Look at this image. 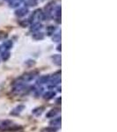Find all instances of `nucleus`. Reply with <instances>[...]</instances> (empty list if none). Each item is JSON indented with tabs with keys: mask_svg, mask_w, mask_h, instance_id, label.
Instances as JSON below:
<instances>
[{
	"mask_svg": "<svg viewBox=\"0 0 117 132\" xmlns=\"http://www.w3.org/2000/svg\"><path fill=\"white\" fill-rule=\"evenodd\" d=\"M23 108H24V106L23 105L18 106V107H16L12 112H11V114H13V116H15V114H19L23 110Z\"/></svg>",
	"mask_w": 117,
	"mask_h": 132,
	"instance_id": "nucleus-1",
	"label": "nucleus"
},
{
	"mask_svg": "<svg viewBox=\"0 0 117 132\" xmlns=\"http://www.w3.org/2000/svg\"><path fill=\"white\" fill-rule=\"evenodd\" d=\"M12 122H10V121H5V122H4L1 125H0V129H8V128H10L12 126Z\"/></svg>",
	"mask_w": 117,
	"mask_h": 132,
	"instance_id": "nucleus-2",
	"label": "nucleus"
},
{
	"mask_svg": "<svg viewBox=\"0 0 117 132\" xmlns=\"http://www.w3.org/2000/svg\"><path fill=\"white\" fill-rule=\"evenodd\" d=\"M59 113V109H57V108H55V109H52L50 110L49 112L47 114V117H54L56 116L57 114Z\"/></svg>",
	"mask_w": 117,
	"mask_h": 132,
	"instance_id": "nucleus-3",
	"label": "nucleus"
},
{
	"mask_svg": "<svg viewBox=\"0 0 117 132\" xmlns=\"http://www.w3.org/2000/svg\"><path fill=\"white\" fill-rule=\"evenodd\" d=\"M55 96V93L54 92H48L45 94V99H51L52 97Z\"/></svg>",
	"mask_w": 117,
	"mask_h": 132,
	"instance_id": "nucleus-4",
	"label": "nucleus"
},
{
	"mask_svg": "<svg viewBox=\"0 0 117 132\" xmlns=\"http://www.w3.org/2000/svg\"><path fill=\"white\" fill-rule=\"evenodd\" d=\"M61 122V119L60 118H57V119H55L53 122H50V124H54L53 126H58L59 124H60Z\"/></svg>",
	"mask_w": 117,
	"mask_h": 132,
	"instance_id": "nucleus-5",
	"label": "nucleus"
},
{
	"mask_svg": "<svg viewBox=\"0 0 117 132\" xmlns=\"http://www.w3.org/2000/svg\"><path fill=\"white\" fill-rule=\"evenodd\" d=\"M26 13H27V10L24 9V8L17 12V15H19V16H23V15H25Z\"/></svg>",
	"mask_w": 117,
	"mask_h": 132,
	"instance_id": "nucleus-6",
	"label": "nucleus"
},
{
	"mask_svg": "<svg viewBox=\"0 0 117 132\" xmlns=\"http://www.w3.org/2000/svg\"><path fill=\"white\" fill-rule=\"evenodd\" d=\"M56 128H53V127L47 128V129L42 130V132H56Z\"/></svg>",
	"mask_w": 117,
	"mask_h": 132,
	"instance_id": "nucleus-7",
	"label": "nucleus"
},
{
	"mask_svg": "<svg viewBox=\"0 0 117 132\" xmlns=\"http://www.w3.org/2000/svg\"><path fill=\"white\" fill-rule=\"evenodd\" d=\"M48 77H41V78H40L39 80H38V82L41 83V84H43V83H47V80H48Z\"/></svg>",
	"mask_w": 117,
	"mask_h": 132,
	"instance_id": "nucleus-8",
	"label": "nucleus"
}]
</instances>
